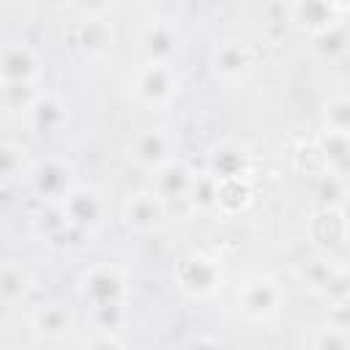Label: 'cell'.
Returning a JSON list of instances; mask_svg holds the SVG:
<instances>
[{
    "instance_id": "4fadbf2b",
    "label": "cell",
    "mask_w": 350,
    "mask_h": 350,
    "mask_svg": "<svg viewBox=\"0 0 350 350\" xmlns=\"http://www.w3.org/2000/svg\"><path fill=\"white\" fill-rule=\"evenodd\" d=\"M197 175L200 172L178 156L170 164L150 172V186L159 191V197L167 202L170 211H172V205H189L191 208V191H194Z\"/></svg>"
},
{
    "instance_id": "44dd1931",
    "label": "cell",
    "mask_w": 350,
    "mask_h": 350,
    "mask_svg": "<svg viewBox=\"0 0 350 350\" xmlns=\"http://www.w3.org/2000/svg\"><path fill=\"white\" fill-rule=\"evenodd\" d=\"M309 38H312V49L323 60H339V57H345L350 52V27L342 19H336L328 27L312 33Z\"/></svg>"
},
{
    "instance_id": "cb8c5ba5",
    "label": "cell",
    "mask_w": 350,
    "mask_h": 350,
    "mask_svg": "<svg viewBox=\"0 0 350 350\" xmlns=\"http://www.w3.org/2000/svg\"><path fill=\"white\" fill-rule=\"evenodd\" d=\"M306 345L320 347V350H334V347L347 350L350 347V325H342L336 320H325L320 325H312Z\"/></svg>"
},
{
    "instance_id": "4316f807",
    "label": "cell",
    "mask_w": 350,
    "mask_h": 350,
    "mask_svg": "<svg viewBox=\"0 0 350 350\" xmlns=\"http://www.w3.org/2000/svg\"><path fill=\"white\" fill-rule=\"evenodd\" d=\"M85 347H123L126 331H109V328H90V334L82 339Z\"/></svg>"
},
{
    "instance_id": "d6986e66",
    "label": "cell",
    "mask_w": 350,
    "mask_h": 350,
    "mask_svg": "<svg viewBox=\"0 0 350 350\" xmlns=\"http://www.w3.org/2000/svg\"><path fill=\"white\" fill-rule=\"evenodd\" d=\"M33 161L36 159L30 156V148L25 142L11 139V137L3 139V145H0V172H3V180L8 186H25Z\"/></svg>"
},
{
    "instance_id": "7a4b0ae2",
    "label": "cell",
    "mask_w": 350,
    "mask_h": 350,
    "mask_svg": "<svg viewBox=\"0 0 350 350\" xmlns=\"http://www.w3.org/2000/svg\"><path fill=\"white\" fill-rule=\"evenodd\" d=\"M235 309L252 325H271L282 317L287 304L284 284L271 273H246L235 284Z\"/></svg>"
},
{
    "instance_id": "ba28073f",
    "label": "cell",
    "mask_w": 350,
    "mask_h": 350,
    "mask_svg": "<svg viewBox=\"0 0 350 350\" xmlns=\"http://www.w3.org/2000/svg\"><path fill=\"white\" fill-rule=\"evenodd\" d=\"M167 219L170 208L150 183L129 191L118 205V221L131 235H153L167 224Z\"/></svg>"
},
{
    "instance_id": "83f0119b",
    "label": "cell",
    "mask_w": 350,
    "mask_h": 350,
    "mask_svg": "<svg viewBox=\"0 0 350 350\" xmlns=\"http://www.w3.org/2000/svg\"><path fill=\"white\" fill-rule=\"evenodd\" d=\"M345 243L350 246V216L345 219Z\"/></svg>"
},
{
    "instance_id": "7402d4cb",
    "label": "cell",
    "mask_w": 350,
    "mask_h": 350,
    "mask_svg": "<svg viewBox=\"0 0 350 350\" xmlns=\"http://www.w3.org/2000/svg\"><path fill=\"white\" fill-rule=\"evenodd\" d=\"M208 172H213L219 180H232V178L246 180V175H249V156L241 148H235V145H221L213 153Z\"/></svg>"
},
{
    "instance_id": "6da1fadb",
    "label": "cell",
    "mask_w": 350,
    "mask_h": 350,
    "mask_svg": "<svg viewBox=\"0 0 350 350\" xmlns=\"http://www.w3.org/2000/svg\"><path fill=\"white\" fill-rule=\"evenodd\" d=\"M77 298L88 312L101 309H129L131 301V273L126 265L112 260H98L79 271L74 282Z\"/></svg>"
},
{
    "instance_id": "277c9868",
    "label": "cell",
    "mask_w": 350,
    "mask_h": 350,
    "mask_svg": "<svg viewBox=\"0 0 350 350\" xmlns=\"http://www.w3.org/2000/svg\"><path fill=\"white\" fill-rule=\"evenodd\" d=\"M172 282L189 301H211L224 287V265L205 249L183 252L172 265Z\"/></svg>"
},
{
    "instance_id": "9a60e30c",
    "label": "cell",
    "mask_w": 350,
    "mask_h": 350,
    "mask_svg": "<svg viewBox=\"0 0 350 350\" xmlns=\"http://www.w3.org/2000/svg\"><path fill=\"white\" fill-rule=\"evenodd\" d=\"M301 279L306 282V287L314 295H323L328 301H336V298H347L350 295V279H347L345 268L336 265L334 260L317 257V260L304 262Z\"/></svg>"
},
{
    "instance_id": "5b68a950",
    "label": "cell",
    "mask_w": 350,
    "mask_h": 350,
    "mask_svg": "<svg viewBox=\"0 0 350 350\" xmlns=\"http://www.w3.org/2000/svg\"><path fill=\"white\" fill-rule=\"evenodd\" d=\"M60 213L66 216V221L79 232V235H96L101 232L109 219H112V200L109 194L96 186V183H82L77 180L68 194L57 202Z\"/></svg>"
},
{
    "instance_id": "7c38bea8",
    "label": "cell",
    "mask_w": 350,
    "mask_h": 350,
    "mask_svg": "<svg viewBox=\"0 0 350 350\" xmlns=\"http://www.w3.org/2000/svg\"><path fill=\"white\" fill-rule=\"evenodd\" d=\"M46 74L41 52L25 38H8L0 57V82L3 85H41Z\"/></svg>"
},
{
    "instance_id": "603a6c76",
    "label": "cell",
    "mask_w": 350,
    "mask_h": 350,
    "mask_svg": "<svg viewBox=\"0 0 350 350\" xmlns=\"http://www.w3.org/2000/svg\"><path fill=\"white\" fill-rule=\"evenodd\" d=\"M320 126H323V131L350 137V96L339 93V96L325 98V104L320 109Z\"/></svg>"
},
{
    "instance_id": "484cf974",
    "label": "cell",
    "mask_w": 350,
    "mask_h": 350,
    "mask_svg": "<svg viewBox=\"0 0 350 350\" xmlns=\"http://www.w3.org/2000/svg\"><path fill=\"white\" fill-rule=\"evenodd\" d=\"M68 8L79 19H109L118 8V0H68Z\"/></svg>"
},
{
    "instance_id": "5bb4252c",
    "label": "cell",
    "mask_w": 350,
    "mask_h": 350,
    "mask_svg": "<svg viewBox=\"0 0 350 350\" xmlns=\"http://www.w3.org/2000/svg\"><path fill=\"white\" fill-rule=\"evenodd\" d=\"M22 120L36 131V134H41V137H57V134H63L66 129H68V123H71V107H68V101L57 93V90H44L36 101H33V107L22 115Z\"/></svg>"
},
{
    "instance_id": "ffe728a7",
    "label": "cell",
    "mask_w": 350,
    "mask_h": 350,
    "mask_svg": "<svg viewBox=\"0 0 350 350\" xmlns=\"http://www.w3.org/2000/svg\"><path fill=\"white\" fill-rule=\"evenodd\" d=\"M317 156L323 159L325 172L339 175V178H345V180L350 178V137L331 134V131H320Z\"/></svg>"
},
{
    "instance_id": "30bf717a",
    "label": "cell",
    "mask_w": 350,
    "mask_h": 350,
    "mask_svg": "<svg viewBox=\"0 0 350 350\" xmlns=\"http://www.w3.org/2000/svg\"><path fill=\"white\" fill-rule=\"evenodd\" d=\"M74 183H77V167L68 156H60V153L36 159L25 180V186L41 205H57Z\"/></svg>"
},
{
    "instance_id": "8fae6325",
    "label": "cell",
    "mask_w": 350,
    "mask_h": 350,
    "mask_svg": "<svg viewBox=\"0 0 350 350\" xmlns=\"http://www.w3.org/2000/svg\"><path fill=\"white\" fill-rule=\"evenodd\" d=\"M137 55L148 63H172L180 52V27L170 16H150L137 30Z\"/></svg>"
},
{
    "instance_id": "e0dca14e",
    "label": "cell",
    "mask_w": 350,
    "mask_h": 350,
    "mask_svg": "<svg viewBox=\"0 0 350 350\" xmlns=\"http://www.w3.org/2000/svg\"><path fill=\"white\" fill-rule=\"evenodd\" d=\"M33 287H36V279L27 271V265L22 260L5 257L3 268H0V298H3V306L5 309L22 306L27 301V295L33 293Z\"/></svg>"
},
{
    "instance_id": "ac0fdd59",
    "label": "cell",
    "mask_w": 350,
    "mask_h": 350,
    "mask_svg": "<svg viewBox=\"0 0 350 350\" xmlns=\"http://www.w3.org/2000/svg\"><path fill=\"white\" fill-rule=\"evenodd\" d=\"M336 3L331 0H290V22L301 30H306L309 36L328 27L331 22H336Z\"/></svg>"
},
{
    "instance_id": "52a82bcc",
    "label": "cell",
    "mask_w": 350,
    "mask_h": 350,
    "mask_svg": "<svg viewBox=\"0 0 350 350\" xmlns=\"http://www.w3.org/2000/svg\"><path fill=\"white\" fill-rule=\"evenodd\" d=\"M126 159L142 170V172H156L159 167L170 164L178 159V134L170 126H142L126 139Z\"/></svg>"
},
{
    "instance_id": "3957f363",
    "label": "cell",
    "mask_w": 350,
    "mask_h": 350,
    "mask_svg": "<svg viewBox=\"0 0 350 350\" xmlns=\"http://www.w3.org/2000/svg\"><path fill=\"white\" fill-rule=\"evenodd\" d=\"M129 96L137 107L148 112H164L180 96V74L172 63L139 60L129 74Z\"/></svg>"
},
{
    "instance_id": "9c48e42d",
    "label": "cell",
    "mask_w": 350,
    "mask_h": 350,
    "mask_svg": "<svg viewBox=\"0 0 350 350\" xmlns=\"http://www.w3.org/2000/svg\"><path fill=\"white\" fill-rule=\"evenodd\" d=\"M79 331V317L74 306L63 298H46L27 312V334L41 345L71 342Z\"/></svg>"
},
{
    "instance_id": "2e32d148",
    "label": "cell",
    "mask_w": 350,
    "mask_h": 350,
    "mask_svg": "<svg viewBox=\"0 0 350 350\" xmlns=\"http://www.w3.org/2000/svg\"><path fill=\"white\" fill-rule=\"evenodd\" d=\"M74 49L88 57V60H98L112 49L115 41V30L109 25V19H79V25L74 27V38H71Z\"/></svg>"
},
{
    "instance_id": "d4e9b609",
    "label": "cell",
    "mask_w": 350,
    "mask_h": 350,
    "mask_svg": "<svg viewBox=\"0 0 350 350\" xmlns=\"http://www.w3.org/2000/svg\"><path fill=\"white\" fill-rule=\"evenodd\" d=\"M44 90H46L44 82L41 85H3V109L8 115L22 118Z\"/></svg>"
},
{
    "instance_id": "8992f818",
    "label": "cell",
    "mask_w": 350,
    "mask_h": 350,
    "mask_svg": "<svg viewBox=\"0 0 350 350\" xmlns=\"http://www.w3.org/2000/svg\"><path fill=\"white\" fill-rule=\"evenodd\" d=\"M211 77L227 88H238L252 79V74L260 68V52L246 38H224L219 41L208 55Z\"/></svg>"
}]
</instances>
